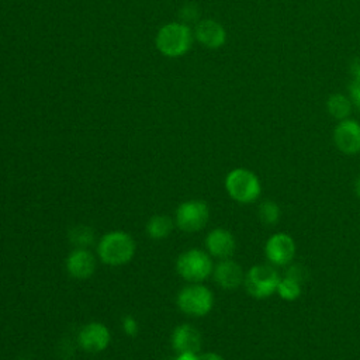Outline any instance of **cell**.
<instances>
[{
	"label": "cell",
	"instance_id": "1",
	"mask_svg": "<svg viewBox=\"0 0 360 360\" xmlns=\"http://www.w3.org/2000/svg\"><path fill=\"white\" fill-rule=\"evenodd\" d=\"M135 255V240L124 231L104 233L97 242V256L108 266H122Z\"/></svg>",
	"mask_w": 360,
	"mask_h": 360
},
{
	"label": "cell",
	"instance_id": "2",
	"mask_svg": "<svg viewBox=\"0 0 360 360\" xmlns=\"http://www.w3.org/2000/svg\"><path fill=\"white\" fill-rule=\"evenodd\" d=\"M280 278L281 276L277 267L269 262L253 264L245 273L243 287L250 297L256 300H264L277 291Z\"/></svg>",
	"mask_w": 360,
	"mask_h": 360
},
{
	"label": "cell",
	"instance_id": "3",
	"mask_svg": "<svg viewBox=\"0 0 360 360\" xmlns=\"http://www.w3.org/2000/svg\"><path fill=\"white\" fill-rule=\"evenodd\" d=\"M225 190L233 201L250 204L259 198L262 184L255 172L245 167H236L226 174Z\"/></svg>",
	"mask_w": 360,
	"mask_h": 360
},
{
	"label": "cell",
	"instance_id": "4",
	"mask_svg": "<svg viewBox=\"0 0 360 360\" xmlns=\"http://www.w3.org/2000/svg\"><path fill=\"white\" fill-rule=\"evenodd\" d=\"M193 44L191 30L181 22H169L163 25L156 35V48L169 58L184 55Z\"/></svg>",
	"mask_w": 360,
	"mask_h": 360
},
{
	"label": "cell",
	"instance_id": "5",
	"mask_svg": "<svg viewBox=\"0 0 360 360\" xmlns=\"http://www.w3.org/2000/svg\"><path fill=\"white\" fill-rule=\"evenodd\" d=\"M214 263L207 250L188 249L179 255L176 271L188 283H201L212 274Z\"/></svg>",
	"mask_w": 360,
	"mask_h": 360
},
{
	"label": "cell",
	"instance_id": "6",
	"mask_svg": "<svg viewBox=\"0 0 360 360\" xmlns=\"http://www.w3.org/2000/svg\"><path fill=\"white\" fill-rule=\"evenodd\" d=\"M176 304L188 316H204L214 307V294L201 283H190L179 291Z\"/></svg>",
	"mask_w": 360,
	"mask_h": 360
},
{
	"label": "cell",
	"instance_id": "7",
	"mask_svg": "<svg viewBox=\"0 0 360 360\" xmlns=\"http://www.w3.org/2000/svg\"><path fill=\"white\" fill-rule=\"evenodd\" d=\"M210 219V208L201 200L183 201L174 212V224L187 233L201 231Z\"/></svg>",
	"mask_w": 360,
	"mask_h": 360
},
{
	"label": "cell",
	"instance_id": "8",
	"mask_svg": "<svg viewBox=\"0 0 360 360\" xmlns=\"http://www.w3.org/2000/svg\"><path fill=\"white\" fill-rule=\"evenodd\" d=\"M295 240L285 232L273 233L264 245V256L267 262L276 267H285L294 260Z\"/></svg>",
	"mask_w": 360,
	"mask_h": 360
},
{
	"label": "cell",
	"instance_id": "9",
	"mask_svg": "<svg viewBox=\"0 0 360 360\" xmlns=\"http://www.w3.org/2000/svg\"><path fill=\"white\" fill-rule=\"evenodd\" d=\"M332 138L338 150L345 155H357L360 152V122L352 118L339 121Z\"/></svg>",
	"mask_w": 360,
	"mask_h": 360
},
{
	"label": "cell",
	"instance_id": "10",
	"mask_svg": "<svg viewBox=\"0 0 360 360\" xmlns=\"http://www.w3.org/2000/svg\"><path fill=\"white\" fill-rule=\"evenodd\" d=\"M110 329L101 322H89L77 333V345L87 353H100L110 345Z\"/></svg>",
	"mask_w": 360,
	"mask_h": 360
},
{
	"label": "cell",
	"instance_id": "11",
	"mask_svg": "<svg viewBox=\"0 0 360 360\" xmlns=\"http://www.w3.org/2000/svg\"><path fill=\"white\" fill-rule=\"evenodd\" d=\"M205 249L211 257L231 259L236 250V239L225 228H214L205 236Z\"/></svg>",
	"mask_w": 360,
	"mask_h": 360
},
{
	"label": "cell",
	"instance_id": "12",
	"mask_svg": "<svg viewBox=\"0 0 360 360\" xmlns=\"http://www.w3.org/2000/svg\"><path fill=\"white\" fill-rule=\"evenodd\" d=\"M212 277L215 283L224 290H236L243 285L245 271L242 266L231 259L219 260L212 270Z\"/></svg>",
	"mask_w": 360,
	"mask_h": 360
},
{
	"label": "cell",
	"instance_id": "13",
	"mask_svg": "<svg viewBox=\"0 0 360 360\" xmlns=\"http://www.w3.org/2000/svg\"><path fill=\"white\" fill-rule=\"evenodd\" d=\"M68 273L77 280H87L96 270V257L89 249L76 248L66 257Z\"/></svg>",
	"mask_w": 360,
	"mask_h": 360
},
{
	"label": "cell",
	"instance_id": "14",
	"mask_svg": "<svg viewBox=\"0 0 360 360\" xmlns=\"http://www.w3.org/2000/svg\"><path fill=\"white\" fill-rule=\"evenodd\" d=\"M170 343L177 353H198L201 349L202 338L195 326L190 323H183L173 329Z\"/></svg>",
	"mask_w": 360,
	"mask_h": 360
},
{
	"label": "cell",
	"instance_id": "15",
	"mask_svg": "<svg viewBox=\"0 0 360 360\" xmlns=\"http://www.w3.org/2000/svg\"><path fill=\"white\" fill-rule=\"evenodd\" d=\"M195 38L197 41L210 49L221 48L226 41L225 28L215 20L207 18L201 20L195 27Z\"/></svg>",
	"mask_w": 360,
	"mask_h": 360
},
{
	"label": "cell",
	"instance_id": "16",
	"mask_svg": "<svg viewBox=\"0 0 360 360\" xmlns=\"http://www.w3.org/2000/svg\"><path fill=\"white\" fill-rule=\"evenodd\" d=\"M174 222L170 217L167 215H153L149 218V221L146 222V233L150 239L159 240V239H165L166 236L170 235V232L173 231Z\"/></svg>",
	"mask_w": 360,
	"mask_h": 360
},
{
	"label": "cell",
	"instance_id": "17",
	"mask_svg": "<svg viewBox=\"0 0 360 360\" xmlns=\"http://www.w3.org/2000/svg\"><path fill=\"white\" fill-rule=\"evenodd\" d=\"M326 108H328V112L330 114V117H333L338 121H342V120L349 118L350 111H352V103H350L349 97H346L345 94L335 93V94L329 96V98L326 101Z\"/></svg>",
	"mask_w": 360,
	"mask_h": 360
},
{
	"label": "cell",
	"instance_id": "18",
	"mask_svg": "<svg viewBox=\"0 0 360 360\" xmlns=\"http://www.w3.org/2000/svg\"><path fill=\"white\" fill-rule=\"evenodd\" d=\"M69 242L72 245H75L76 248H82V249H87L89 246H91L96 240V233L94 229L91 226L87 225H76L73 226L69 233H68Z\"/></svg>",
	"mask_w": 360,
	"mask_h": 360
},
{
	"label": "cell",
	"instance_id": "19",
	"mask_svg": "<svg viewBox=\"0 0 360 360\" xmlns=\"http://www.w3.org/2000/svg\"><path fill=\"white\" fill-rule=\"evenodd\" d=\"M257 217L262 224L273 226L280 221L281 210L280 205L273 200H263L257 208Z\"/></svg>",
	"mask_w": 360,
	"mask_h": 360
},
{
	"label": "cell",
	"instance_id": "20",
	"mask_svg": "<svg viewBox=\"0 0 360 360\" xmlns=\"http://www.w3.org/2000/svg\"><path fill=\"white\" fill-rule=\"evenodd\" d=\"M284 301H295L302 294V284L287 276H281L276 291Z\"/></svg>",
	"mask_w": 360,
	"mask_h": 360
},
{
	"label": "cell",
	"instance_id": "21",
	"mask_svg": "<svg viewBox=\"0 0 360 360\" xmlns=\"http://www.w3.org/2000/svg\"><path fill=\"white\" fill-rule=\"evenodd\" d=\"M284 276H287V277H290V278H294V280L300 281L301 284H304V283L308 280V277H309V271H308V269H307L304 264H301V263H292V262H291L290 264L285 266Z\"/></svg>",
	"mask_w": 360,
	"mask_h": 360
},
{
	"label": "cell",
	"instance_id": "22",
	"mask_svg": "<svg viewBox=\"0 0 360 360\" xmlns=\"http://www.w3.org/2000/svg\"><path fill=\"white\" fill-rule=\"evenodd\" d=\"M122 329H124L125 335H128V336L138 335V330H139L138 321L132 315H125L122 318Z\"/></svg>",
	"mask_w": 360,
	"mask_h": 360
},
{
	"label": "cell",
	"instance_id": "23",
	"mask_svg": "<svg viewBox=\"0 0 360 360\" xmlns=\"http://www.w3.org/2000/svg\"><path fill=\"white\" fill-rule=\"evenodd\" d=\"M350 94L357 107H360V80L353 79V82L350 83Z\"/></svg>",
	"mask_w": 360,
	"mask_h": 360
},
{
	"label": "cell",
	"instance_id": "24",
	"mask_svg": "<svg viewBox=\"0 0 360 360\" xmlns=\"http://www.w3.org/2000/svg\"><path fill=\"white\" fill-rule=\"evenodd\" d=\"M198 360H225V359L215 352H205L198 354Z\"/></svg>",
	"mask_w": 360,
	"mask_h": 360
},
{
	"label": "cell",
	"instance_id": "25",
	"mask_svg": "<svg viewBox=\"0 0 360 360\" xmlns=\"http://www.w3.org/2000/svg\"><path fill=\"white\" fill-rule=\"evenodd\" d=\"M350 72L356 80H360V58H356L350 65Z\"/></svg>",
	"mask_w": 360,
	"mask_h": 360
},
{
	"label": "cell",
	"instance_id": "26",
	"mask_svg": "<svg viewBox=\"0 0 360 360\" xmlns=\"http://www.w3.org/2000/svg\"><path fill=\"white\" fill-rule=\"evenodd\" d=\"M174 360H198V353H190V352L177 353Z\"/></svg>",
	"mask_w": 360,
	"mask_h": 360
},
{
	"label": "cell",
	"instance_id": "27",
	"mask_svg": "<svg viewBox=\"0 0 360 360\" xmlns=\"http://www.w3.org/2000/svg\"><path fill=\"white\" fill-rule=\"evenodd\" d=\"M353 190H354V194L357 198H360V174L356 177L354 180V184H353Z\"/></svg>",
	"mask_w": 360,
	"mask_h": 360
}]
</instances>
